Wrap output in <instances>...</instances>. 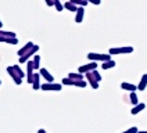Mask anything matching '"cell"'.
I'll return each instance as SVG.
<instances>
[{"instance_id":"cell-1","label":"cell","mask_w":147,"mask_h":133,"mask_svg":"<svg viewBox=\"0 0 147 133\" xmlns=\"http://www.w3.org/2000/svg\"><path fill=\"white\" fill-rule=\"evenodd\" d=\"M133 51V47L131 46H123V47H111L108 54L111 56H118V54H129Z\"/></svg>"},{"instance_id":"cell-2","label":"cell","mask_w":147,"mask_h":133,"mask_svg":"<svg viewBox=\"0 0 147 133\" xmlns=\"http://www.w3.org/2000/svg\"><path fill=\"white\" fill-rule=\"evenodd\" d=\"M88 58H89L90 61H101V62H104V61H108V60H111V54H100V53H89L88 54Z\"/></svg>"},{"instance_id":"cell-3","label":"cell","mask_w":147,"mask_h":133,"mask_svg":"<svg viewBox=\"0 0 147 133\" xmlns=\"http://www.w3.org/2000/svg\"><path fill=\"white\" fill-rule=\"evenodd\" d=\"M39 51V46L38 44H35L32 49L29 50L25 56H22V57H20V64H25V62H28L29 61V58L33 57V56H36V53Z\"/></svg>"},{"instance_id":"cell-4","label":"cell","mask_w":147,"mask_h":133,"mask_svg":"<svg viewBox=\"0 0 147 133\" xmlns=\"http://www.w3.org/2000/svg\"><path fill=\"white\" fill-rule=\"evenodd\" d=\"M97 62L96 61H90L89 64H85V65H81L78 68V72H81V74H86V72H92V71H94L96 68H97Z\"/></svg>"},{"instance_id":"cell-5","label":"cell","mask_w":147,"mask_h":133,"mask_svg":"<svg viewBox=\"0 0 147 133\" xmlns=\"http://www.w3.org/2000/svg\"><path fill=\"white\" fill-rule=\"evenodd\" d=\"M7 74L10 75L11 78H13V81H14V83H16V85H18V86H20V85L22 83V78L18 75V72H17L16 69H14V66H13V65H11V66H7Z\"/></svg>"},{"instance_id":"cell-6","label":"cell","mask_w":147,"mask_h":133,"mask_svg":"<svg viewBox=\"0 0 147 133\" xmlns=\"http://www.w3.org/2000/svg\"><path fill=\"white\" fill-rule=\"evenodd\" d=\"M40 89L42 90H54V91H60L61 89H63V85H60V83H49V82H46V83H43L40 86Z\"/></svg>"},{"instance_id":"cell-7","label":"cell","mask_w":147,"mask_h":133,"mask_svg":"<svg viewBox=\"0 0 147 133\" xmlns=\"http://www.w3.org/2000/svg\"><path fill=\"white\" fill-rule=\"evenodd\" d=\"M39 74H40L42 78H45V79H46V82H49V83H53V82H54V76L50 74L46 68H40Z\"/></svg>"},{"instance_id":"cell-8","label":"cell","mask_w":147,"mask_h":133,"mask_svg":"<svg viewBox=\"0 0 147 133\" xmlns=\"http://www.w3.org/2000/svg\"><path fill=\"white\" fill-rule=\"evenodd\" d=\"M85 78L88 79L89 85L93 87V89H98V82L94 79V76L92 75V72H86V74H85Z\"/></svg>"},{"instance_id":"cell-9","label":"cell","mask_w":147,"mask_h":133,"mask_svg":"<svg viewBox=\"0 0 147 133\" xmlns=\"http://www.w3.org/2000/svg\"><path fill=\"white\" fill-rule=\"evenodd\" d=\"M32 86H33V90H39L40 89V74L39 72H35L33 74V81H32Z\"/></svg>"},{"instance_id":"cell-10","label":"cell","mask_w":147,"mask_h":133,"mask_svg":"<svg viewBox=\"0 0 147 133\" xmlns=\"http://www.w3.org/2000/svg\"><path fill=\"white\" fill-rule=\"evenodd\" d=\"M33 46H35V44H33L32 42H28V43L25 44V46H24V47H22V49H20V50H18V53H17V56H20V57H22V56H25V54H26V53H28L29 50L32 49Z\"/></svg>"},{"instance_id":"cell-11","label":"cell","mask_w":147,"mask_h":133,"mask_svg":"<svg viewBox=\"0 0 147 133\" xmlns=\"http://www.w3.org/2000/svg\"><path fill=\"white\" fill-rule=\"evenodd\" d=\"M83 15H85V7H78L76 10V15H75V22L81 24L83 21Z\"/></svg>"},{"instance_id":"cell-12","label":"cell","mask_w":147,"mask_h":133,"mask_svg":"<svg viewBox=\"0 0 147 133\" xmlns=\"http://www.w3.org/2000/svg\"><path fill=\"white\" fill-rule=\"evenodd\" d=\"M0 43H7V44H18V38H7V36H0Z\"/></svg>"},{"instance_id":"cell-13","label":"cell","mask_w":147,"mask_h":133,"mask_svg":"<svg viewBox=\"0 0 147 133\" xmlns=\"http://www.w3.org/2000/svg\"><path fill=\"white\" fill-rule=\"evenodd\" d=\"M144 108H146V104H144V103H139V104H136L135 107L132 108L131 114H132V115H136V114H139L140 111H143Z\"/></svg>"},{"instance_id":"cell-14","label":"cell","mask_w":147,"mask_h":133,"mask_svg":"<svg viewBox=\"0 0 147 133\" xmlns=\"http://www.w3.org/2000/svg\"><path fill=\"white\" fill-rule=\"evenodd\" d=\"M121 89H123V90H128V91H135L136 89H138V86H135V85H132V83L123 82V83H121Z\"/></svg>"},{"instance_id":"cell-15","label":"cell","mask_w":147,"mask_h":133,"mask_svg":"<svg viewBox=\"0 0 147 133\" xmlns=\"http://www.w3.org/2000/svg\"><path fill=\"white\" fill-rule=\"evenodd\" d=\"M68 78H71L72 81H83L85 79V75L81 74V72H71L68 75Z\"/></svg>"},{"instance_id":"cell-16","label":"cell","mask_w":147,"mask_h":133,"mask_svg":"<svg viewBox=\"0 0 147 133\" xmlns=\"http://www.w3.org/2000/svg\"><path fill=\"white\" fill-rule=\"evenodd\" d=\"M146 86H147V74H144L143 76H142L139 85H138V89H139V90H144Z\"/></svg>"},{"instance_id":"cell-17","label":"cell","mask_w":147,"mask_h":133,"mask_svg":"<svg viewBox=\"0 0 147 133\" xmlns=\"http://www.w3.org/2000/svg\"><path fill=\"white\" fill-rule=\"evenodd\" d=\"M64 8L68 10V11H72V13H76V10H78V6H75L74 3H71L69 0L64 3Z\"/></svg>"},{"instance_id":"cell-18","label":"cell","mask_w":147,"mask_h":133,"mask_svg":"<svg viewBox=\"0 0 147 133\" xmlns=\"http://www.w3.org/2000/svg\"><path fill=\"white\" fill-rule=\"evenodd\" d=\"M115 65H117V64H115L114 60H108V61L101 62V68H103V69H110V68H114Z\"/></svg>"},{"instance_id":"cell-19","label":"cell","mask_w":147,"mask_h":133,"mask_svg":"<svg viewBox=\"0 0 147 133\" xmlns=\"http://www.w3.org/2000/svg\"><path fill=\"white\" fill-rule=\"evenodd\" d=\"M32 62H33V68L35 69H40V56H33V60H32Z\"/></svg>"},{"instance_id":"cell-20","label":"cell","mask_w":147,"mask_h":133,"mask_svg":"<svg viewBox=\"0 0 147 133\" xmlns=\"http://www.w3.org/2000/svg\"><path fill=\"white\" fill-rule=\"evenodd\" d=\"M71 3H74L75 6H78V7H85V6H88V0H69Z\"/></svg>"},{"instance_id":"cell-21","label":"cell","mask_w":147,"mask_h":133,"mask_svg":"<svg viewBox=\"0 0 147 133\" xmlns=\"http://www.w3.org/2000/svg\"><path fill=\"white\" fill-rule=\"evenodd\" d=\"M131 103L133 105H136V104H139V99H138V96H136V93L135 91H131Z\"/></svg>"},{"instance_id":"cell-22","label":"cell","mask_w":147,"mask_h":133,"mask_svg":"<svg viewBox=\"0 0 147 133\" xmlns=\"http://www.w3.org/2000/svg\"><path fill=\"white\" fill-rule=\"evenodd\" d=\"M61 85H65V86H74V81L71 78H64L61 81Z\"/></svg>"},{"instance_id":"cell-23","label":"cell","mask_w":147,"mask_h":133,"mask_svg":"<svg viewBox=\"0 0 147 133\" xmlns=\"http://www.w3.org/2000/svg\"><path fill=\"white\" fill-rule=\"evenodd\" d=\"M86 81H74V86L76 87H86Z\"/></svg>"},{"instance_id":"cell-24","label":"cell","mask_w":147,"mask_h":133,"mask_svg":"<svg viewBox=\"0 0 147 133\" xmlns=\"http://www.w3.org/2000/svg\"><path fill=\"white\" fill-rule=\"evenodd\" d=\"M92 75H93V76H94V79H96V81H97V82L100 83V81H101V75L98 74V71H97V69L92 71Z\"/></svg>"},{"instance_id":"cell-25","label":"cell","mask_w":147,"mask_h":133,"mask_svg":"<svg viewBox=\"0 0 147 133\" xmlns=\"http://www.w3.org/2000/svg\"><path fill=\"white\" fill-rule=\"evenodd\" d=\"M139 130H138V128L136 126H133V128H129L128 130H125V132H122V133H138Z\"/></svg>"},{"instance_id":"cell-26","label":"cell","mask_w":147,"mask_h":133,"mask_svg":"<svg viewBox=\"0 0 147 133\" xmlns=\"http://www.w3.org/2000/svg\"><path fill=\"white\" fill-rule=\"evenodd\" d=\"M46 1V4L49 6V7H54V1L53 0H45Z\"/></svg>"},{"instance_id":"cell-27","label":"cell","mask_w":147,"mask_h":133,"mask_svg":"<svg viewBox=\"0 0 147 133\" xmlns=\"http://www.w3.org/2000/svg\"><path fill=\"white\" fill-rule=\"evenodd\" d=\"M89 3H92V4H96V6H98L100 3H101V0H88Z\"/></svg>"},{"instance_id":"cell-28","label":"cell","mask_w":147,"mask_h":133,"mask_svg":"<svg viewBox=\"0 0 147 133\" xmlns=\"http://www.w3.org/2000/svg\"><path fill=\"white\" fill-rule=\"evenodd\" d=\"M38 133H46V130H45V129H39V130H38Z\"/></svg>"},{"instance_id":"cell-29","label":"cell","mask_w":147,"mask_h":133,"mask_svg":"<svg viewBox=\"0 0 147 133\" xmlns=\"http://www.w3.org/2000/svg\"><path fill=\"white\" fill-rule=\"evenodd\" d=\"M138 133H147V130H142V132H138Z\"/></svg>"},{"instance_id":"cell-30","label":"cell","mask_w":147,"mask_h":133,"mask_svg":"<svg viewBox=\"0 0 147 133\" xmlns=\"http://www.w3.org/2000/svg\"><path fill=\"white\" fill-rule=\"evenodd\" d=\"M1 26H3V22H1V21H0V29H1Z\"/></svg>"},{"instance_id":"cell-31","label":"cell","mask_w":147,"mask_h":133,"mask_svg":"<svg viewBox=\"0 0 147 133\" xmlns=\"http://www.w3.org/2000/svg\"><path fill=\"white\" fill-rule=\"evenodd\" d=\"M53 1H54V3H56V1H58V0H53Z\"/></svg>"},{"instance_id":"cell-32","label":"cell","mask_w":147,"mask_h":133,"mask_svg":"<svg viewBox=\"0 0 147 133\" xmlns=\"http://www.w3.org/2000/svg\"><path fill=\"white\" fill-rule=\"evenodd\" d=\"M0 85H1V81H0Z\"/></svg>"}]
</instances>
